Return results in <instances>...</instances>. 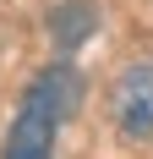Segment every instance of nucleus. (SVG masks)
Segmentation results:
<instances>
[{"mask_svg": "<svg viewBox=\"0 0 153 159\" xmlns=\"http://www.w3.org/2000/svg\"><path fill=\"white\" fill-rule=\"evenodd\" d=\"M109 110H115V126L137 143H153V66H126L115 93H109Z\"/></svg>", "mask_w": 153, "mask_h": 159, "instance_id": "nucleus-2", "label": "nucleus"}, {"mask_svg": "<svg viewBox=\"0 0 153 159\" xmlns=\"http://www.w3.org/2000/svg\"><path fill=\"white\" fill-rule=\"evenodd\" d=\"M71 110H76V71L49 66L16 104V121L6 132V159H55V137Z\"/></svg>", "mask_w": 153, "mask_h": 159, "instance_id": "nucleus-1", "label": "nucleus"}]
</instances>
